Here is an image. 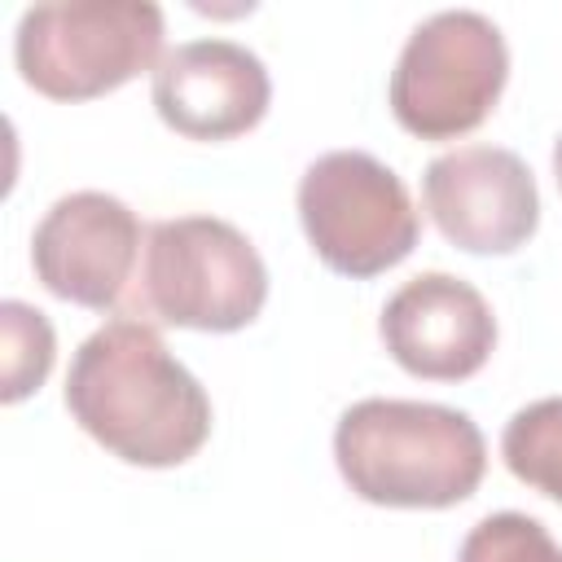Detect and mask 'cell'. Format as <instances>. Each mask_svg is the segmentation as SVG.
Here are the masks:
<instances>
[{
    "label": "cell",
    "instance_id": "1",
    "mask_svg": "<svg viewBox=\"0 0 562 562\" xmlns=\"http://www.w3.org/2000/svg\"><path fill=\"white\" fill-rule=\"evenodd\" d=\"M66 408L83 435L127 465H184L211 435V395L145 321L92 329L66 369Z\"/></svg>",
    "mask_w": 562,
    "mask_h": 562
},
{
    "label": "cell",
    "instance_id": "2",
    "mask_svg": "<svg viewBox=\"0 0 562 562\" xmlns=\"http://www.w3.org/2000/svg\"><path fill=\"white\" fill-rule=\"evenodd\" d=\"M342 483L386 509H448L474 496L487 443L470 413L430 400H356L334 426Z\"/></svg>",
    "mask_w": 562,
    "mask_h": 562
},
{
    "label": "cell",
    "instance_id": "3",
    "mask_svg": "<svg viewBox=\"0 0 562 562\" xmlns=\"http://www.w3.org/2000/svg\"><path fill=\"white\" fill-rule=\"evenodd\" d=\"M162 26L154 0L31 4L13 31V61L35 92L92 101L162 61Z\"/></svg>",
    "mask_w": 562,
    "mask_h": 562
},
{
    "label": "cell",
    "instance_id": "4",
    "mask_svg": "<svg viewBox=\"0 0 562 562\" xmlns=\"http://www.w3.org/2000/svg\"><path fill=\"white\" fill-rule=\"evenodd\" d=\"M509 48L501 26L479 9H439L413 26L391 70V114L417 140L474 132L501 101Z\"/></svg>",
    "mask_w": 562,
    "mask_h": 562
},
{
    "label": "cell",
    "instance_id": "5",
    "mask_svg": "<svg viewBox=\"0 0 562 562\" xmlns=\"http://www.w3.org/2000/svg\"><path fill=\"white\" fill-rule=\"evenodd\" d=\"M140 290L158 321L202 334L246 329L268 303V268L250 237L215 215L149 224Z\"/></svg>",
    "mask_w": 562,
    "mask_h": 562
},
{
    "label": "cell",
    "instance_id": "6",
    "mask_svg": "<svg viewBox=\"0 0 562 562\" xmlns=\"http://www.w3.org/2000/svg\"><path fill=\"white\" fill-rule=\"evenodd\" d=\"M299 224L329 272L378 277L413 255L422 215L404 180L364 149H329L299 176Z\"/></svg>",
    "mask_w": 562,
    "mask_h": 562
},
{
    "label": "cell",
    "instance_id": "7",
    "mask_svg": "<svg viewBox=\"0 0 562 562\" xmlns=\"http://www.w3.org/2000/svg\"><path fill=\"white\" fill-rule=\"evenodd\" d=\"M422 202L435 228L470 255H509L540 224L531 167L501 145H457L426 162Z\"/></svg>",
    "mask_w": 562,
    "mask_h": 562
},
{
    "label": "cell",
    "instance_id": "8",
    "mask_svg": "<svg viewBox=\"0 0 562 562\" xmlns=\"http://www.w3.org/2000/svg\"><path fill=\"white\" fill-rule=\"evenodd\" d=\"M140 255L136 211L101 189L57 198L31 233V268L40 285L79 307H114Z\"/></svg>",
    "mask_w": 562,
    "mask_h": 562
},
{
    "label": "cell",
    "instance_id": "9",
    "mask_svg": "<svg viewBox=\"0 0 562 562\" xmlns=\"http://www.w3.org/2000/svg\"><path fill=\"white\" fill-rule=\"evenodd\" d=\"M378 334L404 373L461 382L487 364L496 347V316L470 281L452 272H422L386 299Z\"/></svg>",
    "mask_w": 562,
    "mask_h": 562
},
{
    "label": "cell",
    "instance_id": "10",
    "mask_svg": "<svg viewBox=\"0 0 562 562\" xmlns=\"http://www.w3.org/2000/svg\"><path fill=\"white\" fill-rule=\"evenodd\" d=\"M154 110L189 140H233L250 132L272 101L259 53L237 40H189L154 66Z\"/></svg>",
    "mask_w": 562,
    "mask_h": 562
},
{
    "label": "cell",
    "instance_id": "11",
    "mask_svg": "<svg viewBox=\"0 0 562 562\" xmlns=\"http://www.w3.org/2000/svg\"><path fill=\"white\" fill-rule=\"evenodd\" d=\"M501 457L509 474L562 505V395L531 400L505 422Z\"/></svg>",
    "mask_w": 562,
    "mask_h": 562
},
{
    "label": "cell",
    "instance_id": "12",
    "mask_svg": "<svg viewBox=\"0 0 562 562\" xmlns=\"http://www.w3.org/2000/svg\"><path fill=\"white\" fill-rule=\"evenodd\" d=\"M0 338H4V386L0 400L18 404L31 391L44 386L53 356H57V338L53 325L40 307L22 303V299H4L0 303Z\"/></svg>",
    "mask_w": 562,
    "mask_h": 562
},
{
    "label": "cell",
    "instance_id": "13",
    "mask_svg": "<svg viewBox=\"0 0 562 562\" xmlns=\"http://www.w3.org/2000/svg\"><path fill=\"white\" fill-rule=\"evenodd\" d=\"M457 562H562V544L540 518L501 509L470 527Z\"/></svg>",
    "mask_w": 562,
    "mask_h": 562
},
{
    "label": "cell",
    "instance_id": "14",
    "mask_svg": "<svg viewBox=\"0 0 562 562\" xmlns=\"http://www.w3.org/2000/svg\"><path fill=\"white\" fill-rule=\"evenodd\" d=\"M553 180H558V189H562V136H558V145H553Z\"/></svg>",
    "mask_w": 562,
    "mask_h": 562
}]
</instances>
